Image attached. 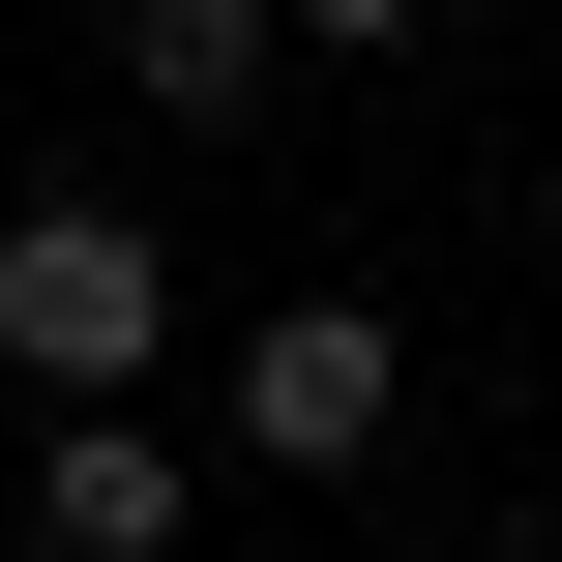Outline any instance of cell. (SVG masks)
<instances>
[{"instance_id": "3", "label": "cell", "mask_w": 562, "mask_h": 562, "mask_svg": "<svg viewBox=\"0 0 562 562\" xmlns=\"http://www.w3.org/2000/svg\"><path fill=\"white\" fill-rule=\"evenodd\" d=\"M30 562H178L207 533V445L178 415H30V504H0Z\"/></svg>"}, {"instance_id": "1", "label": "cell", "mask_w": 562, "mask_h": 562, "mask_svg": "<svg viewBox=\"0 0 562 562\" xmlns=\"http://www.w3.org/2000/svg\"><path fill=\"white\" fill-rule=\"evenodd\" d=\"M148 356H178V237L89 207V178H30L0 207V385L30 415H148Z\"/></svg>"}, {"instance_id": "5", "label": "cell", "mask_w": 562, "mask_h": 562, "mask_svg": "<svg viewBox=\"0 0 562 562\" xmlns=\"http://www.w3.org/2000/svg\"><path fill=\"white\" fill-rule=\"evenodd\" d=\"M533 562H562V504H533Z\"/></svg>"}, {"instance_id": "2", "label": "cell", "mask_w": 562, "mask_h": 562, "mask_svg": "<svg viewBox=\"0 0 562 562\" xmlns=\"http://www.w3.org/2000/svg\"><path fill=\"white\" fill-rule=\"evenodd\" d=\"M385 415H415V326L385 296H267L207 356V474H385Z\"/></svg>"}, {"instance_id": "4", "label": "cell", "mask_w": 562, "mask_h": 562, "mask_svg": "<svg viewBox=\"0 0 562 562\" xmlns=\"http://www.w3.org/2000/svg\"><path fill=\"white\" fill-rule=\"evenodd\" d=\"M267 89H296V30H267V0H119V119H178V148H237Z\"/></svg>"}]
</instances>
